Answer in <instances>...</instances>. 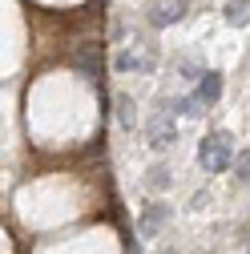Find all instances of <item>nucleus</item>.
<instances>
[{"label": "nucleus", "instance_id": "f257e3e1", "mask_svg": "<svg viewBox=\"0 0 250 254\" xmlns=\"http://www.w3.org/2000/svg\"><path fill=\"white\" fill-rule=\"evenodd\" d=\"M234 162V137L230 133H210L202 145H198V166L210 170V174H226Z\"/></svg>", "mask_w": 250, "mask_h": 254}, {"label": "nucleus", "instance_id": "f03ea898", "mask_svg": "<svg viewBox=\"0 0 250 254\" xmlns=\"http://www.w3.org/2000/svg\"><path fill=\"white\" fill-rule=\"evenodd\" d=\"M166 222H170V206H166V202H153V206H145V214H141L137 226H141V234H145V238H153V234L166 226Z\"/></svg>", "mask_w": 250, "mask_h": 254}, {"label": "nucleus", "instance_id": "7ed1b4c3", "mask_svg": "<svg viewBox=\"0 0 250 254\" xmlns=\"http://www.w3.org/2000/svg\"><path fill=\"white\" fill-rule=\"evenodd\" d=\"M73 65H77L89 81H101V53H97V45L77 49V53H73Z\"/></svg>", "mask_w": 250, "mask_h": 254}, {"label": "nucleus", "instance_id": "20e7f679", "mask_svg": "<svg viewBox=\"0 0 250 254\" xmlns=\"http://www.w3.org/2000/svg\"><path fill=\"white\" fill-rule=\"evenodd\" d=\"M194 97H198L202 105H214L218 97H222V77H218V73H202V77H198V89H194Z\"/></svg>", "mask_w": 250, "mask_h": 254}, {"label": "nucleus", "instance_id": "39448f33", "mask_svg": "<svg viewBox=\"0 0 250 254\" xmlns=\"http://www.w3.org/2000/svg\"><path fill=\"white\" fill-rule=\"evenodd\" d=\"M178 20H182V4H178V0L153 4V12H149V24H158V28H166V24H178Z\"/></svg>", "mask_w": 250, "mask_h": 254}, {"label": "nucleus", "instance_id": "423d86ee", "mask_svg": "<svg viewBox=\"0 0 250 254\" xmlns=\"http://www.w3.org/2000/svg\"><path fill=\"white\" fill-rule=\"evenodd\" d=\"M149 145H153V149H162V145H174V121H170V117H166V121L158 117V121L149 125Z\"/></svg>", "mask_w": 250, "mask_h": 254}, {"label": "nucleus", "instance_id": "0eeeda50", "mask_svg": "<svg viewBox=\"0 0 250 254\" xmlns=\"http://www.w3.org/2000/svg\"><path fill=\"white\" fill-rule=\"evenodd\" d=\"M222 16H226L230 28H246V24H250V0H230Z\"/></svg>", "mask_w": 250, "mask_h": 254}, {"label": "nucleus", "instance_id": "6e6552de", "mask_svg": "<svg viewBox=\"0 0 250 254\" xmlns=\"http://www.w3.org/2000/svg\"><path fill=\"white\" fill-rule=\"evenodd\" d=\"M117 121L125 125V129H133V125H137V101L129 97V93H121V97H117Z\"/></svg>", "mask_w": 250, "mask_h": 254}, {"label": "nucleus", "instance_id": "1a4fd4ad", "mask_svg": "<svg viewBox=\"0 0 250 254\" xmlns=\"http://www.w3.org/2000/svg\"><path fill=\"white\" fill-rule=\"evenodd\" d=\"M145 186L153 190V194H158V190H170V186H174L170 166H153V170H149V178H145Z\"/></svg>", "mask_w": 250, "mask_h": 254}, {"label": "nucleus", "instance_id": "9d476101", "mask_svg": "<svg viewBox=\"0 0 250 254\" xmlns=\"http://www.w3.org/2000/svg\"><path fill=\"white\" fill-rule=\"evenodd\" d=\"M117 73H137V69H149V61H141V57H133V53H117Z\"/></svg>", "mask_w": 250, "mask_h": 254}, {"label": "nucleus", "instance_id": "9b49d317", "mask_svg": "<svg viewBox=\"0 0 250 254\" xmlns=\"http://www.w3.org/2000/svg\"><path fill=\"white\" fill-rule=\"evenodd\" d=\"M238 178H242V182H250V149L238 157Z\"/></svg>", "mask_w": 250, "mask_h": 254}, {"label": "nucleus", "instance_id": "f8f14e48", "mask_svg": "<svg viewBox=\"0 0 250 254\" xmlns=\"http://www.w3.org/2000/svg\"><path fill=\"white\" fill-rule=\"evenodd\" d=\"M125 254H141V250H137V242H133V238H129V242H125Z\"/></svg>", "mask_w": 250, "mask_h": 254}]
</instances>
